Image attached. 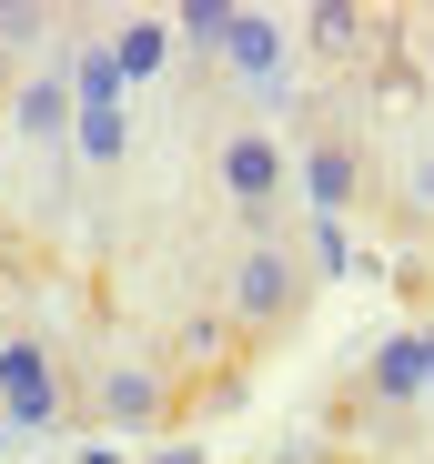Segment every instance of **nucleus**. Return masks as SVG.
<instances>
[{
  "mask_svg": "<svg viewBox=\"0 0 434 464\" xmlns=\"http://www.w3.org/2000/svg\"><path fill=\"white\" fill-rule=\"evenodd\" d=\"M0 404H11L21 424H61V414H71L61 353H51L41 334H11V343H0Z\"/></svg>",
  "mask_w": 434,
  "mask_h": 464,
  "instance_id": "7ed1b4c3",
  "label": "nucleus"
},
{
  "mask_svg": "<svg viewBox=\"0 0 434 464\" xmlns=\"http://www.w3.org/2000/svg\"><path fill=\"white\" fill-rule=\"evenodd\" d=\"M223 202L243 212L253 243H273V222H283V141L263 121H233L223 131Z\"/></svg>",
  "mask_w": 434,
  "mask_h": 464,
  "instance_id": "f03ea898",
  "label": "nucleus"
},
{
  "mask_svg": "<svg viewBox=\"0 0 434 464\" xmlns=\"http://www.w3.org/2000/svg\"><path fill=\"white\" fill-rule=\"evenodd\" d=\"M304 192H313V212H353V202H364V151H353L343 121L313 131V151H304Z\"/></svg>",
  "mask_w": 434,
  "mask_h": 464,
  "instance_id": "20e7f679",
  "label": "nucleus"
},
{
  "mask_svg": "<svg viewBox=\"0 0 434 464\" xmlns=\"http://www.w3.org/2000/svg\"><path fill=\"white\" fill-rule=\"evenodd\" d=\"M414 383H434V334H394V343L364 363V404H404Z\"/></svg>",
  "mask_w": 434,
  "mask_h": 464,
  "instance_id": "39448f33",
  "label": "nucleus"
},
{
  "mask_svg": "<svg viewBox=\"0 0 434 464\" xmlns=\"http://www.w3.org/2000/svg\"><path fill=\"white\" fill-rule=\"evenodd\" d=\"M414 464H434V444H424V454H414Z\"/></svg>",
  "mask_w": 434,
  "mask_h": 464,
  "instance_id": "9b49d317",
  "label": "nucleus"
},
{
  "mask_svg": "<svg viewBox=\"0 0 434 464\" xmlns=\"http://www.w3.org/2000/svg\"><path fill=\"white\" fill-rule=\"evenodd\" d=\"M101 414L131 424V434L162 424V383H152V363H111V373H101Z\"/></svg>",
  "mask_w": 434,
  "mask_h": 464,
  "instance_id": "423d86ee",
  "label": "nucleus"
},
{
  "mask_svg": "<svg viewBox=\"0 0 434 464\" xmlns=\"http://www.w3.org/2000/svg\"><path fill=\"white\" fill-rule=\"evenodd\" d=\"M304 303H313V273H304V253L283 243V232H273V243H243V263H233V283H223V324H233L243 343L294 334Z\"/></svg>",
  "mask_w": 434,
  "mask_h": 464,
  "instance_id": "f257e3e1",
  "label": "nucleus"
},
{
  "mask_svg": "<svg viewBox=\"0 0 434 464\" xmlns=\"http://www.w3.org/2000/svg\"><path fill=\"white\" fill-rule=\"evenodd\" d=\"M61 121V92H21V131H51Z\"/></svg>",
  "mask_w": 434,
  "mask_h": 464,
  "instance_id": "9d476101",
  "label": "nucleus"
},
{
  "mask_svg": "<svg viewBox=\"0 0 434 464\" xmlns=\"http://www.w3.org/2000/svg\"><path fill=\"white\" fill-rule=\"evenodd\" d=\"M82 121H92V131H82V141H92V162H111V151H121V111H111V102H92Z\"/></svg>",
  "mask_w": 434,
  "mask_h": 464,
  "instance_id": "1a4fd4ad",
  "label": "nucleus"
},
{
  "mask_svg": "<svg viewBox=\"0 0 434 464\" xmlns=\"http://www.w3.org/2000/svg\"><path fill=\"white\" fill-rule=\"evenodd\" d=\"M152 61H162V21H131L121 31V71H152Z\"/></svg>",
  "mask_w": 434,
  "mask_h": 464,
  "instance_id": "6e6552de",
  "label": "nucleus"
},
{
  "mask_svg": "<svg viewBox=\"0 0 434 464\" xmlns=\"http://www.w3.org/2000/svg\"><path fill=\"white\" fill-rule=\"evenodd\" d=\"M304 31H313V51H323V61L364 51V11H343V0H323V11H304Z\"/></svg>",
  "mask_w": 434,
  "mask_h": 464,
  "instance_id": "0eeeda50",
  "label": "nucleus"
}]
</instances>
